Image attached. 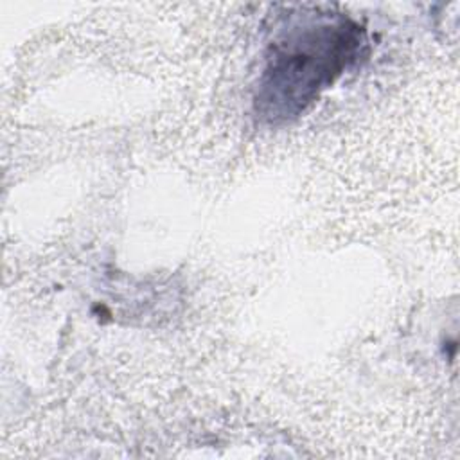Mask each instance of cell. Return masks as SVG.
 I'll return each mask as SVG.
<instances>
[{
	"instance_id": "cell-1",
	"label": "cell",
	"mask_w": 460,
	"mask_h": 460,
	"mask_svg": "<svg viewBox=\"0 0 460 460\" xmlns=\"http://www.w3.org/2000/svg\"><path fill=\"white\" fill-rule=\"evenodd\" d=\"M361 45L363 32L349 18L313 13L302 20L271 47L257 97L264 115H296L354 61Z\"/></svg>"
}]
</instances>
